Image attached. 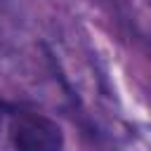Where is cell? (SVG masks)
Wrapping results in <instances>:
<instances>
[{"mask_svg": "<svg viewBox=\"0 0 151 151\" xmlns=\"http://www.w3.org/2000/svg\"><path fill=\"white\" fill-rule=\"evenodd\" d=\"M12 142L17 151H59L61 130L45 116L21 113L12 123Z\"/></svg>", "mask_w": 151, "mask_h": 151, "instance_id": "6da1fadb", "label": "cell"}]
</instances>
